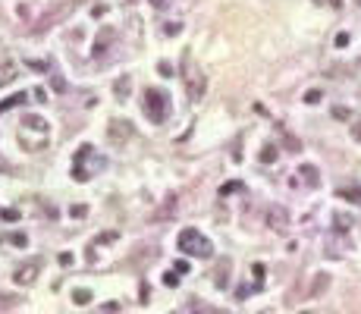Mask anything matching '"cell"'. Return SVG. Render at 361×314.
Masks as SVG:
<instances>
[{
  "label": "cell",
  "instance_id": "18",
  "mask_svg": "<svg viewBox=\"0 0 361 314\" xmlns=\"http://www.w3.org/2000/svg\"><path fill=\"white\" fill-rule=\"evenodd\" d=\"M273 160H277V148H273V145H264V148H261V164H273Z\"/></svg>",
  "mask_w": 361,
  "mask_h": 314
},
{
  "label": "cell",
  "instance_id": "11",
  "mask_svg": "<svg viewBox=\"0 0 361 314\" xmlns=\"http://www.w3.org/2000/svg\"><path fill=\"white\" fill-rule=\"evenodd\" d=\"M16 72H19L16 63H3V66H0V88H3V85H10L13 79H16Z\"/></svg>",
  "mask_w": 361,
  "mask_h": 314
},
{
  "label": "cell",
  "instance_id": "8",
  "mask_svg": "<svg viewBox=\"0 0 361 314\" xmlns=\"http://www.w3.org/2000/svg\"><path fill=\"white\" fill-rule=\"evenodd\" d=\"M213 286H217V289H226V286H230V258H223L220 267L213 270Z\"/></svg>",
  "mask_w": 361,
  "mask_h": 314
},
{
  "label": "cell",
  "instance_id": "24",
  "mask_svg": "<svg viewBox=\"0 0 361 314\" xmlns=\"http://www.w3.org/2000/svg\"><path fill=\"white\" fill-rule=\"evenodd\" d=\"M320 101V91H308V95H305V104H317Z\"/></svg>",
  "mask_w": 361,
  "mask_h": 314
},
{
  "label": "cell",
  "instance_id": "23",
  "mask_svg": "<svg viewBox=\"0 0 361 314\" xmlns=\"http://www.w3.org/2000/svg\"><path fill=\"white\" fill-rule=\"evenodd\" d=\"M236 189H242V185H239V182H226L223 189H220V195H230V192H236Z\"/></svg>",
  "mask_w": 361,
  "mask_h": 314
},
{
  "label": "cell",
  "instance_id": "26",
  "mask_svg": "<svg viewBox=\"0 0 361 314\" xmlns=\"http://www.w3.org/2000/svg\"><path fill=\"white\" fill-rule=\"evenodd\" d=\"M245 296H251V286H239L236 289V298H245Z\"/></svg>",
  "mask_w": 361,
  "mask_h": 314
},
{
  "label": "cell",
  "instance_id": "1",
  "mask_svg": "<svg viewBox=\"0 0 361 314\" xmlns=\"http://www.w3.org/2000/svg\"><path fill=\"white\" fill-rule=\"evenodd\" d=\"M98 170H104V157H95V148L91 145H82L76 151V160H72V179L76 182H85L91 179Z\"/></svg>",
  "mask_w": 361,
  "mask_h": 314
},
{
  "label": "cell",
  "instance_id": "17",
  "mask_svg": "<svg viewBox=\"0 0 361 314\" xmlns=\"http://www.w3.org/2000/svg\"><path fill=\"white\" fill-rule=\"evenodd\" d=\"M302 176H305V182H308V185H317V182H320V179H317V170H314L311 164L302 166Z\"/></svg>",
  "mask_w": 361,
  "mask_h": 314
},
{
  "label": "cell",
  "instance_id": "35",
  "mask_svg": "<svg viewBox=\"0 0 361 314\" xmlns=\"http://www.w3.org/2000/svg\"><path fill=\"white\" fill-rule=\"evenodd\" d=\"M355 3H358V6H361V0H355Z\"/></svg>",
  "mask_w": 361,
  "mask_h": 314
},
{
  "label": "cell",
  "instance_id": "36",
  "mask_svg": "<svg viewBox=\"0 0 361 314\" xmlns=\"http://www.w3.org/2000/svg\"><path fill=\"white\" fill-rule=\"evenodd\" d=\"M129 3H135V0H129Z\"/></svg>",
  "mask_w": 361,
  "mask_h": 314
},
{
  "label": "cell",
  "instance_id": "20",
  "mask_svg": "<svg viewBox=\"0 0 361 314\" xmlns=\"http://www.w3.org/2000/svg\"><path fill=\"white\" fill-rule=\"evenodd\" d=\"M164 286H170V289H176V286H179V277H176V270H170V273L164 277Z\"/></svg>",
  "mask_w": 361,
  "mask_h": 314
},
{
  "label": "cell",
  "instance_id": "27",
  "mask_svg": "<svg viewBox=\"0 0 361 314\" xmlns=\"http://www.w3.org/2000/svg\"><path fill=\"white\" fill-rule=\"evenodd\" d=\"M336 44H339V48H345V44H349V35H345V32H339V35H336Z\"/></svg>",
  "mask_w": 361,
  "mask_h": 314
},
{
  "label": "cell",
  "instance_id": "5",
  "mask_svg": "<svg viewBox=\"0 0 361 314\" xmlns=\"http://www.w3.org/2000/svg\"><path fill=\"white\" fill-rule=\"evenodd\" d=\"M41 267H44L41 258H32V261H25V264H19V267H16L13 280H16L19 286H32V283L38 280V273H41Z\"/></svg>",
  "mask_w": 361,
  "mask_h": 314
},
{
  "label": "cell",
  "instance_id": "15",
  "mask_svg": "<svg viewBox=\"0 0 361 314\" xmlns=\"http://www.w3.org/2000/svg\"><path fill=\"white\" fill-rule=\"evenodd\" d=\"M22 101H25V91H19V95H10L6 101H0V113H3V110H13V107L22 104Z\"/></svg>",
  "mask_w": 361,
  "mask_h": 314
},
{
  "label": "cell",
  "instance_id": "28",
  "mask_svg": "<svg viewBox=\"0 0 361 314\" xmlns=\"http://www.w3.org/2000/svg\"><path fill=\"white\" fill-rule=\"evenodd\" d=\"M157 69L164 72V76H173V66H170V63H157Z\"/></svg>",
  "mask_w": 361,
  "mask_h": 314
},
{
  "label": "cell",
  "instance_id": "21",
  "mask_svg": "<svg viewBox=\"0 0 361 314\" xmlns=\"http://www.w3.org/2000/svg\"><path fill=\"white\" fill-rule=\"evenodd\" d=\"M13 302H16V298H13V296H6V292H0V311L13 308Z\"/></svg>",
  "mask_w": 361,
  "mask_h": 314
},
{
  "label": "cell",
  "instance_id": "3",
  "mask_svg": "<svg viewBox=\"0 0 361 314\" xmlns=\"http://www.w3.org/2000/svg\"><path fill=\"white\" fill-rule=\"evenodd\" d=\"M142 110H145V116H148L151 123H164L166 113H170V98H166L164 91H157V88H148L145 91V101H142Z\"/></svg>",
  "mask_w": 361,
  "mask_h": 314
},
{
  "label": "cell",
  "instance_id": "29",
  "mask_svg": "<svg viewBox=\"0 0 361 314\" xmlns=\"http://www.w3.org/2000/svg\"><path fill=\"white\" fill-rule=\"evenodd\" d=\"M0 217H3V220H16V217H19V214H16V211H13V208H6L3 214H0Z\"/></svg>",
  "mask_w": 361,
  "mask_h": 314
},
{
  "label": "cell",
  "instance_id": "14",
  "mask_svg": "<svg viewBox=\"0 0 361 314\" xmlns=\"http://www.w3.org/2000/svg\"><path fill=\"white\" fill-rule=\"evenodd\" d=\"M333 223H336V232H349V226L355 223V220H352L349 214H343V211H339V214H333Z\"/></svg>",
  "mask_w": 361,
  "mask_h": 314
},
{
  "label": "cell",
  "instance_id": "33",
  "mask_svg": "<svg viewBox=\"0 0 361 314\" xmlns=\"http://www.w3.org/2000/svg\"><path fill=\"white\" fill-rule=\"evenodd\" d=\"M352 135H355L358 142H361V123H358V126H352Z\"/></svg>",
  "mask_w": 361,
  "mask_h": 314
},
{
  "label": "cell",
  "instance_id": "10",
  "mask_svg": "<svg viewBox=\"0 0 361 314\" xmlns=\"http://www.w3.org/2000/svg\"><path fill=\"white\" fill-rule=\"evenodd\" d=\"M327 286H330V277H327V273H317V277H314V283H311V292H308V296L317 298L320 292H327Z\"/></svg>",
  "mask_w": 361,
  "mask_h": 314
},
{
  "label": "cell",
  "instance_id": "2",
  "mask_svg": "<svg viewBox=\"0 0 361 314\" xmlns=\"http://www.w3.org/2000/svg\"><path fill=\"white\" fill-rule=\"evenodd\" d=\"M179 251H185V255H192V258H211L213 245H211V239L201 236L198 230H182L179 232Z\"/></svg>",
  "mask_w": 361,
  "mask_h": 314
},
{
  "label": "cell",
  "instance_id": "34",
  "mask_svg": "<svg viewBox=\"0 0 361 314\" xmlns=\"http://www.w3.org/2000/svg\"><path fill=\"white\" fill-rule=\"evenodd\" d=\"M6 170H10V164H6V160L0 157V173H6Z\"/></svg>",
  "mask_w": 361,
  "mask_h": 314
},
{
  "label": "cell",
  "instance_id": "31",
  "mask_svg": "<svg viewBox=\"0 0 361 314\" xmlns=\"http://www.w3.org/2000/svg\"><path fill=\"white\" fill-rule=\"evenodd\" d=\"M10 239H13V242H16V245H25V236H22V232H13Z\"/></svg>",
  "mask_w": 361,
  "mask_h": 314
},
{
  "label": "cell",
  "instance_id": "22",
  "mask_svg": "<svg viewBox=\"0 0 361 314\" xmlns=\"http://www.w3.org/2000/svg\"><path fill=\"white\" fill-rule=\"evenodd\" d=\"M164 35H166V38L179 35V22H166V25H164Z\"/></svg>",
  "mask_w": 361,
  "mask_h": 314
},
{
  "label": "cell",
  "instance_id": "19",
  "mask_svg": "<svg viewBox=\"0 0 361 314\" xmlns=\"http://www.w3.org/2000/svg\"><path fill=\"white\" fill-rule=\"evenodd\" d=\"M72 298H76L79 305H88L91 302V292L88 289H76V292H72Z\"/></svg>",
  "mask_w": 361,
  "mask_h": 314
},
{
  "label": "cell",
  "instance_id": "30",
  "mask_svg": "<svg viewBox=\"0 0 361 314\" xmlns=\"http://www.w3.org/2000/svg\"><path fill=\"white\" fill-rule=\"evenodd\" d=\"M333 116H339V119H349V110H343V107H336V110H333Z\"/></svg>",
  "mask_w": 361,
  "mask_h": 314
},
{
  "label": "cell",
  "instance_id": "25",
  "mask_svg": "<svg viewBox=\"0 0 361 314\" xmlns=\"http://www.w3.org/2000/svg\"><path fill=\"white\" fill-rule=\"evenodd\" d=\"M50 82H53V88H57V91H66V82H63V79H60V76H53Z\"/></svg>",
  "mask_w": 361,
  "mask_h": 314
},
{
  "label": "cell",
  "instance_id": "4",
  "mask_svg": "<svg viewBox=\"0 0 361 314\" xmlns=\"http://www.w3.org/2000/svg\"><path fill=\"white\" fill-rule=\"evenodd\" d=\"M185 63V91H189V101H201L204 98V76L198 69H192V63H189V57L182 60Z\"/></svg>",
  "mask_w": 361,
  "mask_h": 314
},
{
  "label": "cell",
  "instance_id": "13",
  "mask_svg": "<svg viewBox=\"0 0 361 314\" xmlns=\"http://www.w3.org/2000/svg\"><path fill=\"white\" fill-rule=\"evenodd\" d=\"M336 195H339V198H345V201H352V204H361V185H349V189H339Z\"/></svg>",
  "mask_w": 361,
  "mask_h": 314
},
{
  "label": "cell",
  "instance_id": "6",
  "mask_svg": "<svg viewBox=\"0 0 361 314\" xmlns=\"http://www.w3.org/2000/svg\"><path fill=\"white\" fill-rule=\"evenodd\" d=\"M129 135H132V123H129V119H113V123H110V142L113 145L129 142Z\"/></svg>",
  "mask_w": 361,
  "mask_h": 314
},
{
  "label": "cell",
  "instance_id": "9",
  "mask_svg": "<svg viewBox=\"0 0 361 314\" xmlns=\"http://www.w3.org/2000/svg\"><path fill=\"white\" fill-rule=\"evenodd\" d=\"M113 38H116V32H113V29H101V35L95 38V53H104L107 44H110Z\"/></svg>",
  "mask_w": 361,
  "mask_h": 314
},
{
  "label": "cell",
  "instance_id": "16",
  "mask_svg": "<svg viewBox=\"0 0 361 314\" xmlns=\"http://www.w3.org/2000/svg\"><path fill=\"white\" fill-rule=\"evenodd\" d=\"M25 126H29V129H35V132H48V123H44L41 116H25Z\"/></svg>",
  "mask_w": 361,
  "mask_h": 314
},
{
  "label": "cell",
  "instance_id": "32",
  "mask_svg": "<svg viewBox=\"0 0 361 314\" xmlns=\"http://www.w3.org/2000/svg\"><path fill=\"white\" fill-rule=\"evenodd\" d=\"M173 270H176V273H185V270H189V264H185V261H176V267H173Z\"/></svg>",
  "mask_w": 361,
  "mask_h": 314
},
{
  "label": "cell",
  "instance_id": "7",
  "mask_svg": "<svg viewBox=\"0 0 361 314\" xmlns=\"http://www.w3.org/2000/svg\"><path fill=\"white\" fill-rule=\"evenodd\" d=\"M267 226L277 232H283L286 226H289V214H286V208H279V204H273L270 211H267Z\"/></svg>",
  "mask_w": 361,
  "mask_h": 314
},
{
  "label": "cell",
  "instance_id": "12",
  "mask_svg": "<svg viewBox=\"0 0 361 314\" xmlns=\"http://www.w3.org/2000/svg\"><path fill=\"white\" fill-rule=\"evenodd\" d=\"M113 91H116V98H119V101H126V98H129V91H132V79H129V76L116 79V85H113Z\"/></svg>",
  "mask_w": 361,
  "mask_h": 314
}]
</instances>
